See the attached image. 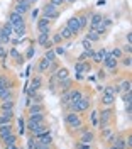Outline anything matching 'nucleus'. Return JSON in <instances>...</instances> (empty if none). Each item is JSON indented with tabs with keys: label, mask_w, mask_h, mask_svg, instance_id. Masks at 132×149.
Masks as SVG:
<instances>
[{
	"label": "nucleus",
	"mask_w": 132,
	"mask_h": 149,
	"mask_svg": "<svg viewBox=\"0 0 132 149\" xmlns=\"http://www.w3.org/2000/svg\"><path fill=\"white\" fill-rule=\"evenodd\" d=\"M65 122H66V125L73 130H78L83 125V120H81V117L78 115V112H68L66 117H65Z\"/></svg>",
	"instance_id": "f257e3e1"
},
{
	"label": "nucleus",
	"mask_w": 132,
	"mask_h": 149,
	"mask_svg": "<svg viewBox=\"0 0 132 149\" xmlns=\"http://www.w3.org/2000/svg\"><path fill=\"white\" fill-rule=\"evenodd\" d=\"M27 129L31 130L32 136H38V134H44L47 132V125L46 122H27Z\"/></svg>",
	"instance_id": "f03ea898"
},
{
	"label": "nucleus",
	"mask_w": 132,
	"mask_h": 149,
	"mask_svg": "<svg viewBox=\"0 0 132 149\" xmlns=\"http://www.w3.org/2000/svg\"><path fill=\"white\" fill-rule=\"evenodd\" d=\"M9 22L12 24V27H14V29L26 27V20H24V15H20V14H15L14 10L10 12V15H9Z\"/></svg>",
	"instance_id": "7ed1b4c3"
},
{
	"label": "nucleus",
	"mask_w": 132,
	"mask_h": 149,
	"mask_svg": "<svg viewBox=\"0 0 132 149\" xmlns=\"http://www.w3.org/2000/svg\"><path fill=\"white\" fill-rule=\"evenodd\" d=\"M42 17L46 19H58L59 17V10H58V7H54L53 3H46L44 7H42Z\"/></svg>",
	"instance_id": "20e7f679"
},
{
	"label": "nucleus",
	"mask_w": 132,
	"mask_h": 149,
	"mask_svg": "<svg viewBox=\"0 0 132 149\" xmlns=\"http://www.w3.org/2000/svg\"><path fill=\"white\" fill-rule=\"evenodd\" d=\"M112 115H113L112 109H105V110L102 112V115H100V122H98L100 129H105V127L110 124V120H112Z\"/></svg>",
	"instance_id": "39448f33"
},
{
	"label": "nucleus",
	"mask_w": 132,
	"mask_h": 149,
	"mask_svg": "<svg viewBox=\"0 0 132 149\" xmlns=\"http://www.w3.org/2000/svg\"><path fill=\"white\" fill-rule=\"evenodd\" d=\"M14 105H15V102H14V98H9V100H3V102L0 103V110H2V113H5V115H14Z\"/></svg>",
	"instance_id": "423d86ee"
},
{
	"label": "nucleus",
	"mask_w": 132,
	"mask_h": 149,
	"mask_svg": "<svg viewBox=\"0 0 132 149\" xmlns=\"http://www.w3.org/2000/svg\"><path fill=\"white\" fill-rule=\"evenodd\" d=\"M29 10H31V5H29L26 0H17V2H15V7H14V12H15V14L26 15Z\"/></svg>",
	"instance_id": "0eeeda50"
},
{
	"label": "nucleus",
	"mask_w": 132,
	"mask_h": 149,
	"mask_svg": "<svg viewBox=\"0 0 132 149\" xmlns=\"http://www.w3.org/2000/svg\"><path fill=\"white\" fill-rule=\"evenodd\" d=\"M42 86V78H41V74H38V76H34L32 78V81H31V85H29V97L32 95V93H36Z\"/></svg>",
	"instance_id": "6e6552de"
},
{
	"label": "nucleus",
	"mask_w": 132,
	"mask_h": 149,
	"mask_svg": "<svg viewBox=\"0 0 132 149\" xmlns=\"http://www.w3.org/2000/svg\"><path fill=\"white\" fill-rule=\"evenodd\" d=\"M66 27L69 29L73 34H78V32H81V29H80V24H78V20H76V17H69L68 20H66Z\"/></svg>",
	"instance_id": "1a4fd4ad"
},
{
	"label": "nucleus",
	"mask_w": 132,
	"mask_h": 149,
	"mask_svg": "<svg viewBox=\"0 0 132 149\" xmlns=\"http://www.w3.org/2000/svg\"><path fill=\"white\" fill-rule=\"evenodd\" d=\"M102 63H104V66L107 68V70H115V68H117V65H119V59H115L112 54H107Z\"/></svg>",
	"instance_id": "9d476101"
},
{
	"label": "nucleus",
	"mask_w": 132,
	"mask_h": 149,
	"mask_svg": "<svg viewBox=\"0 0 132 149\" xmlns=\"http://www.w3.org/2000/svg\"><path fill=\"white\" fill-rule=\"evenodd\" d=\"M53 76H54V80H56V81H61V80L69 78V71H68L66 68H58L56 71L53 73Z\"/></svg>",
	"instance_id": "9b49d317"
},
{
	"label": "nucleus",
	"mask_w": 132,
	"mask_h": 149,
	"mask_svg": "<svg viewBox=\"0 0 132 149\" xmlns=\"http://www.w3.org/2000/svg\"><path fill=\"white\" fill-rule=\"evenodd\" d=\"M14 132V127H12V124H5V125H0V139L3 141L7 136H10Z\"/></svg>",
	"instance_id": "f8f14e48"
},
{
	"label": "nucleus",
	"mask_w": 132,
	"mask_h": 149,
	"mask_svg": "<svg viewBox=\"0 0 132 149\" xmlns=\"http://www.w3.org/2000/svg\"><path fill=\"white\" fill-rule=\"evenodd\" d=\"M49 24H51V20L46 17H41L38 20V31L39 32H46V31H49Z\"/></svg>",
	"instance_id": "ddd939ff"
},
{
	"label": "nucleus",
	"mask_w": 132,
	"mask_h": 149,
	"mask_svg": "<svg viewBox=\"0 0 132 149\" xmlns=\"http://www.w3.org/2000/svg\"><path fill=\"white\" fill-rule=\"evenodd\" d=\"M76 73H88L90 70H92V66L88 65V63H85V61H76Z\"/></svg>",
	"instance_id": "4468645a"
},
{
	"label": "nucleus",
	"mask_w": 132,
	"mask_h": 149,
	"mask_svg": "<svg viewBox=\"0 0 132 149\" xmlns=\"http://www.w3.org/2000/svg\"><path fill=\"white\" fill-rule=\"evenodd\" d=\"M71 85L73 81L69 80V78H66V80H61V81H58V88H59V92H69V88H71Z\"/></svg>",
	"instance_id": "2eb2a0df"
},
{
	"label": "nucleus",
	"mask_w": 132,
	"mask_h": 149,
	"mask_svg": "<svg viewBox=\"0 0 132 149\" xmlns=\"http://www.w3.org/2000/svg\"><path fill=\"white\" fill-rule=\"evenodd\" d=\"M95 139V134L92 132V130L86 129L85 132H81V139H80V142H86V144H92Z\"/></svg>",
	"instance_id": "dca6fc26"
},
{
	"label": "nucleus",
	"mask_w": 132,
	"mask_h": 149,
	"mask_svg": "<svg viewBox=\"0 0 132 149\" xmlns=\"http://www.w3.org/2000/svg\"><path fill=\"white\" fill-rule=\"evenodd\" d=\"M51 63H53V61H49V59H46V58H42V59L39 61V65H38V71L41 74L46 73L47 70H49V66H51Z\"/></svg>",
	"instance_id": "f3484780"
},
{
	"label": "nucleus",
	"mask_w": 132,
	"mask_h": 149,
	"mask_svg": "<svg viewBox=\"0 0 132 149\" xmlns=\"http://www.w3.org/2000/svg\"><path fill=\"white\" fill-rule=\"evenodd\" d=\"M76 20H78V24H80V29L83 31V29L88 27V24H90V17L86 15V14H80L78 17H76Z\"/></svg>",
	"instance_id": "a211bd4d"
},
{
	"label": "nucleus",
	"mask_w": 132,
	"mask_h": 149,
	"mask_svg": "<svg viewBox=\"0 0 132 149\" xmlns=\"http://www.w3.org/2000/svg\"><path fill=\"white\" fill-rule=\"evenodd\" d=\"M83 98V93L80 90H69V103H76Z\"/></svg>",
	"instance_id": "6ab92c4d"
},
{
	"label": "nucleus",
	"mask_w": 132,
	"mask_h": 149,
	"mask_svg": "<svg viewBox=\"0 0 132 149\" xmlns=\"http://www.w3.org/2000/svg\"><path fill=\"white\" fill-rule=\"evenodd\" d=\"M9 98H14L12 88H0V102H3V100H9Z\"/></svg>",
	"instance_id": "aec40b11"
},
{
	"label": "nucleus",
	"mask_w": 132,
	"mask_h": 149,
	"mask_svg": "<svg viewBox=\"0 0 132 149\" xmlns=\"http://www.w3.org/2000/svg\"><path fill=\"white\" fill-rule=\"evenodd\" d=\"M29 113H44V105L42 103H32V105H29Z\"/></svg>",
	"instance_id": "412c9836"
},
{
	"label": "nucleus",
	"mask_w": 132,
	"mask_h": 149,
	"mask_svg": "<svg viewBox=\"0 0 132 149\" xmlns=\"http://www.w3.org/2000/svg\"><path fill=\"white\" fill-rule=\"evenodd\" d=\"M107 54H108V51L102 47L98 53H95V54H93V61H95V63H102V61L105 59V56H107Z\"/></svg>",
	"instance_id": "4be33fe9"
},
{
	"label": "nucleus",
	"mask_w": 132,
	"mask_h": 149,
	"mask_svg": "<svg viewBox=\"0 0 132 149\" xmlns=\"http://www.w3.org/2000/svg\"><path fill=\"white\" fill-rule=\"evenodd\" d=\"M102 19H104V15H100V14H93V15L90 17V24H88V27L93 29L95 26H98V24L102 22Z\"/></svg>",
	"instance_id": "5701e85b"
},
{
	"label": "nucleus",
	"mask_w": 132,
	"mask_h": 149,
	"mask_svg": "<svg viewBox=\"0 0 132 149\" xmlns=\"http://www.w3.org/2000/svg\"><path fill=\"white\" fill-rule=\"evenodd\" d=\"M59 36H61V39H63V41H69L71 37H75V34H73V32H71V31L65 26V27L59 31Z\"/></svg>",
	"instance_id": "b1692460"
},
{
	"label": "nucleus",
	"mask_w": 132,
	"mask_h": 149,
	"mask_svg": "<svg viewBox=\"0 0 132 149\" xmlns=\"http://www.w3.org/2000/svg\"><path fill=\"white\" fill-rule=\"evenodd\" d=\"M47 41H49V31H46V32H39V36H38L39 46H44Z\"/></svg>",
	"instance_id": "393cba45"
},
{
	"label": "nucleus",
	"mask_w": 132,
	"mask_h": 149,
	"mask_svg": "<svg viewBox=\"0 0 132 149\" xmlns=\"http://www.w3.org/2000/svg\"><path fill=\"white\" fill-rule=\"evenodd\" d=\"M113 102H115V97H112V95H107V93H104V97H102V103H104L105 107H112Z\"/></svg>",
	"instance_id": "a878e982"
},
{
	"label": "nucleus",
	"mask_w": 132,
	"mask_h": 149,
	"mask_svg": "<svg viewBox=\"0 0 132 149\" xmlns=\"http://www.w3.org/2000/svg\"><path fill=\"white\" fill-rule=\"evenodd\" d=\"M120 92L119 90V86H115V85H110V86H104V93H107V95H112V97H115L117 93Z\"/></svg>",
	"instance_id": "bb28decb"
},
{
	"label": "nucleus",
	"mask_w": 132,
	"mask_h": 149,
	"mask_svg": "<svg viewBox=\"0 0 132 149\" xmlns=\"http://www.w3.org/2000/svg\"><path fill=\"white\" fill-rule=\"evenodd\" d=\"M44 113H29V122H44Z\"/></svg>",
	"instance_id": "cd10ccee"
},
{
	"label": "nucleus",
	"mask_w": 132,
	"mask_h": 149,
	"mask_svg": "<svg viewBox=\"0 0 132 149\" xmlns=\"http://www.w3.org/2000/svg\"><path fill=\"white\" fill-rule=\"evenodd\" d=\"M119 90H122L124 93L132 92V81L131 80H124L122 83H120V86H119Z\"/></svg>",
	"instance_id": "c85d7f7f"
},
{
	"label": "nucleus",
	"mask_w": 132,
	"mask_h": 149,
	"mask_svg": "<svg viewBox=\"0 0 132 149\" xmlns=\"http://www.w3.org/2000/svg\"><path fill=\"white\" fill-rule=\"evenodd\" d=\"M86 39H88L90 42H95V41H100V34H98L97 31H93V29H90V31H88V34H86Z\"/></svg>",
	"instance_id": "c756f323"
},
{
	"label": "nucleus",
	"mask_w": 132,
	"mask_h": 149,
	"mask_svg": "<svg viewBox=\"0 0 132 149\" xmlns=\"http://www.w3.org/2000/svg\"><path fill=\"white\" fill-rule=\"evenodd\" d=\"M0 88H12V81L5 74H0Z\"/></svg>",
	"instance_id": "7c9ffc66"
},
{
	"label": "nucleus",
	"mask_w": 132,
	"mask_h": 149,
	"mask_svg": "<svg viewBox=\"0 0 132 149\" xmlns=\"http://www.w3.org/2000/svg\"><path fill=\"white\" fill-rule=\"evenodd\" d=\"M112 146H115L117 149H127V146H125V137L117 136V139H115V142H113Z\"/></svg>",
	"instance_id": "2f4dec72"
},
{
	"label": "nucleus",
	"mask_w": 132,
	"mask_h": 149,
	"mask_svg": "<svg viewBox=\"0 0 132 149\" xmlns=\"http://www.w3.org/2000/svg\"><path fill=\"white\" fill-rule=\"evenodd\" d=\"M3 144L5 146H9V144H17V134H10V136H7L5 139H3Z\"/></svg>",
	"instance_id": "473e14b6"
},
{
	"label": "nucleus",
	"mask_w": 132,
	"mask_h": 149,
	"mask_svg": "<svg viewBox=\"0 0 132 149\" xmlns=\"http://www.w3.org/2000/svg\"><path fill=\"white\" fill-rule=\"evenodd\" d=\"M26 32H27V27H19V29H14V32H12V34H15V37L20 41L22 37L26 36Z\"/></svg>",
	"instance_id": "72a5a7b5"
},
{
	"label": "nucleus",
	"mask_w": 132,
	"mask_h": 149,
	"mask_svg": "<svg viewBox=\"0 0 132 149\" xmlns=\"http://www.w3.org/2000/svg\"><path fill=\"white\" fill-rule=\"evenodd\" d=\"M5 124H12V117L5 115V113H0V125H5Z\"/></svg>",
	"instance_id": "f704fd0d"
},
{
	"label": "nucleus",
	"mask_w": 132,
	"mask_h": 149,
	"mask_svg": "<svg viewBox=\"0 0 132 149\" xmlns=\"http://www.w3.org/2000/svg\"><path fill=\"white\" fill-rule=\"evenodd\" d=\"M93 54H95L93 49H85V51L81 53V56H80V61H83L85 58H93Z\"/></svg>",
	"instance_id": "c9c22d12"
},
{
	"label": "nucleus",
	"mask_w": 132,
	"mask_h": 149,
	"mask_svg": "<svg viewBox=\"0 0 132 149\" xmlns=\"http://www.w3.org/2000/svg\"><path fill=\"white\" fill-rule=\"evenodd\" d=\"M108 54H112L115 59H119V58H122V49H120V47H113Z\"/></svg>",
	"instance_id": "e433bc0d"
},
{
	"label": "nucleus",
	"mask_w": 132,
	"mask_h": 149,
	"mask_svg": "<svg viewBox=\"0 0 132 149\" xmlns=\"http://www.w3.org/2000/svg\"><path fill=\"white\" fill-rule=\"evenodd\" d=\"M61 103L68 107L69 105V92H63V97H61Z\"/></svg>",
	"instance_id": "4c0bfd02"
},
{
	"label": "nucleus",
	"mask_w": 132,
	"mask_h": 149,
	"mask_svg": "<svg viewBox=\"0 0 132 149\" xmlns=\"http://www.w3.org/2000/svg\"><path fill=\"white\" fill-rule=\"evenodd\" d=\"M44 58H46V59H49V61H54V59H56V54H54V51H53V49H46V54H44Z\"/></svg>",
	"instance_id": "58836bf2"
},
{
	"label": "nucleus",
	"mask_w": 132,
	"mask_h": 149,
	"mask_svg": "<svg viewBox=\"0 0 132 149\" xmlns=\"http://www.w3.org/2000/svg\"><path fill=\"white\" fill-rule=\"evenodd\" d=\"M7 51H5V47L3 46H0V63H3L5 65V59H7Z\"/></svg>",
	"instance_id": "ea45409f"
},
{
	"label": "nucleus",
	"mask_w": 132,
	"mask_h": 149,
	"mask_svg": "<svg viewBox=\"0 0 132 149\" xmlns=\"http://www.w3.org/2000/svg\"><path fill=\"white\" fill-rule=\"evenodd\" d=\"M120 63H122V65L125 66V68H131V65H132V58H131V56H124Z\"/></svg>",
	"instance_id": "a19ab883"
},
{
	"label": "nucleus",
	"mask_w": 132,
	"mask_h": 149,
	"mask_svg": "<svg viewBox=\"0 0 132 149\" xmlns=\"http://www.w3.org/2000/svg\"><path fill=\"white\" fill-rule=\"evenodd\" d=\"M124 102H125V105H132V92L124 93Z\"/></svg>",
	"instance_id": "79ce46f5"
},
{
	"label": "nucleus",
	"mask_w": 132,
	"mask_h": 149,
	"mask_svg": "<svg viewBox=\"0 0 132 149\" xmlns=\"http://www.w3.org/2000/svg\"><path fill=\"white\" fill-rule=\"evenodd\" d=\"M36 149H51V146H47L44 142H41V141L36 139Z\"/></svg>",
	"instance_id": "37998d69"
},
{
	"label": "nucleus",
	"mask_w": 132,
	"mask_h": 149,
	"mask_svg": "<svg viewBox=\"0 0 132 149\" xmlns=\"http://www.w3.org/2000/svg\"><path fill=\"white\" fill-rule=\"evenodd\" d=\"M76 149H92V144H86V142H76Z\"/></svg>",
	"instance_id": "c03bdc74"
},
{
	"label": "nucleus",
	"mask_w": 132,
	"mask_h": 149,
	"mask_svg": "<svg viewBox=\"0 0 132 149\" xmlns=\"http://www.w3.org/2000/svg\"><path fill=\"white\" fill-rule=\"evenodd\" d=\"M27 146H29V149H36V139L31 136L29 137V141H27Z\"/></svg>",
	"instance_id": "a18cd8bd"
},
{
	"label": "nucleus",
	"mask_w": 132,
	"mask_h": 149,
	"mask_svg": "<svg viewBox=\"0 0 132 149\" xmlns=\"http://www.w3.org/2000/svg\"><path fill=\"white\" fill-rule=\"evenodd\" d=\"M10 56H12V58H14V59H17V58H19V51H17V47H12V49H10V53H9Z\"/></svg>",
	"instance_id": "49530a36"
},
{
	"label": "nucleus",
	"mask_w": 132,
	"mask_h": 149,
	"mask_svg": "<svg viewBox=\"0 0 132 149\" xmlns=\"http://www.w3.org/2000/svg\"><path fill=\"white\" fill-rule=\"evenodd\" d=\"M131 51H132L131 44H125V46H122V53H125L127 56H131Z\"/></svg>",
	"instance_id": "de8ad7c7"
},
{
	"label": "nucleus",
	"mask_w": 132,
	"mask_h": 149,
	"mask_svg": "<svg viewBox=\"0 0 132 149\" xmlns=\"http://www.w3.org/2000/svg\"><path fill=\"white\" fill-rule=\"evenodd\" d=\"M97 115H98L97 112H92V117H90V119H92V124H93V125H98V119H97Z\"/></svg>",
	"instance_id": "09e8293b"
},
{
	"label": "nucleus",
	"mask_w": 132,
	"mask_h": 149,
	"mask_svg": "<svg viewBox=\"0 0 132 149\" xmlns=\"http://www.w3.org/2000/svg\"><path fill=\"white\" fill-rule=\"evenodd\" d=\"M63 2H65V0H49V3H53L54 7H61V5H63Z\"/></svg>",
	"instance_id": "8fccbe9b"
},
{
	"label": "nucleus",
	"mask_w": 132,
	"mask_h": 149,
	"mask_svg": "<svg viewBox=\"0 0 132 149\" xmlns=\"http://www.w3.org/2000/svg\"><path fill=\"white\" fill-rule=\"evenodd\" d=\"M83 47H85V49H92V42H90L86 37L83 39Z\"/></svg>",
	"instance_id": "3c124183"
},
{
	"label": "nucleus",
	"mask_w": 132,
	"mask_h": 149,
	"mask_svg": "<svg viewBox=\"0 0 132 149\" xmlns=\"http://www.w3.org/2000/svg\"><path fill=\"white\" fill-rule=\"evenodd\" d=\"M24 134V120H19V136Z\"/></svg>",
	"instance_id": "603ef678"
},
{
	"label": "nucleus",
	"mask_w": 132,
	"mask_h": 149,
	"mask_svg": "<svg viewBox=\"0 0 132 149\" xmlns=\"http://www.w3.org/2000/svg\"><path fill=\"white\" fill-rule=\"evenodd\" d=\"M125 112H127V119H131V115H132V107L131 105H125Z\"/></svg>",
	"instance_id": "864d4df0"
},
{
	"label": "nucleus",
	"mask_w": 132,
	"mask_h": 149,
	"mask_svg": "<svg viewBox=\"0 0 132 149\" xmlns=\"http://www.w3.org/2000/svg\"><path fill=\"white\" fill-rule=\"evenodd\" d=\"M110 136H112V129H107V127H105L104 129V137H110Z\"/></svg>",
	"instance_id": "5fc2aeb1"
},
{
	"label": "nucleus",
	"mask_w": 132,
	"mask_h": 149,
	"mask_svg": "<svg viewBox=\"0 0 132 149\" xmlns=\"http://www.w3.org/2000/svg\"><path fill=\"white\" fill-rule=\"evenodd\" d=\"M125 146H127V149H131V146H132V136H129V137L125 139Z\"/></svg>",
	"instance_id": "6e6d98bb"
},
{
	"label": "nucleus",
	"mask_w": 132,
	"mask_h": 149,
	"mask_svg": "<svg viewBox=\"0 0 132 149\" xmlns=\"http://www.w3.org/2000/svg\"><path fill=\"white\" fill-rule=\"evenodd\" d=\"M53 42H56V44H59V42H63V39H61V36H59V34H56V36H54V39H53Z\"/></svg>",
	"instance_id": "4d7b16f0"
},
{
	"label": "nucleus",
	"mask_w": 132,
	"mask_h": 149,
	"mask_svg": "<svg viewBox=\"0 0 132 149\" xmlns=\"http://www.w3.org/2000/svg\"><path fill=\"white\" fill-rule=\"evenodd\" d=\"M125 39H127V44H131V41H132V32H131V31L125 34Z\"/></svg>",
	"instance_id": "13d9d810"
},
{
	"label": "nucleus",
	"mask_w": 132,
	"mask_h": 149,
	"mask_svg": "<svg viewBox=\"0 0 132 149\" xmlns=\"http://www.w3.org/2000/svg\"><path fill=\"white\" fill-rule=\"evenodd\" d=\"M34 53H36V51H34V47H29V51H27V58H32V56H34Z\"/></svg>",
	"instance_id": "bf43d9fd"
},
{
	"label": "nucleus",
	"mask_w": 132,
	"mask_h": 149,
	"mask_svg": "<svg viewBox=\"0 0 132 149\" xmlns=\"http://www.w3.org/2000/svg\"><path fill=\"white\" fill-rule=\"evenodd\" d=\"M54 54H65V49L58 46V47H56V51H54Z\"/></svg>",
	"instance_id": "052dcab7"
},
{
	"label": "nucleus",
	"mask_w": 132,
	"mask_h": 149,
	"mask_svg": "<svg viewBox=\"0 0 132 149\" xmlns=\"http://www.w3.org/2000/svg\"><path fill=\"white\" fill-rule=\"evenodd\" d=\"M76 80L81 81V80H83V73H76Z\"/></svg>",
	"instance_id": "680f3d73"
},
{
	"label": "nucleus",
	"mask_w": 132,
	"mask_h": 149,
	"mask_svg": "<svg viewBox=\"0 0 132 149\" xmlns=\"http://www.w3.org/2000/svg\"><path fill=\"white\" fill-rule=\"evenodd\" d=\"M97 74H98V78H100V80H102V78H105V76H107V74L104 73V71H98V73H97Z\"/></svg>",
	"instance_id": "e2e57ef3"
},
{
	"label": "nucleus",
	"mask_w": 132,
	"mask_h": 149,
	"mask_svg": "<svg viewBox=\"0 0 132 149\" xmlns=\"http://www.w3.org/2000/svg\"><path fill=\"white\" fill-rule=\"evenodd\" d=\"M68 2H69V3H75L76 0H68Z\"/></svg>",
	"instance_id": "0e129e2a"
},
{
	"label": "nucleus",
	"mask_w": 132,
	"mask_h": 149,
	"mask_svg": "<svg viewBox=\"0 0 132 149\" xmlns=\"http://www.w3.org/2000/svg\"><path fill=\"white\" fill-rule=\"evenodd\" d=\"M15 149H20V148H19V146H17V148H15Z\"/></svg>",
	"instance_id": "69168bd1"
},
{
	"label": "nucleus",
	"mask_w": 132,
	"mask_h": 149,
	"mask_svg": "<svg viewBox=\"0 0 132 149\" xmlns=\"http://www.w3.org/2000/svg\"><path fill=\"white\" fill-rule=\"evenodd\" d=\"M0 46H2V41H0Z\"/></svg>",
	"instance_id": "338daca9"
}]
</instances>
